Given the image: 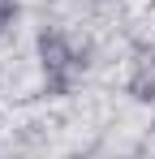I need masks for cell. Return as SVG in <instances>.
<instances>
[{
	"label": "cell",
	"instance_id": "obj_2",
	"mask_svg": "<svg viewBox=\"0 0 155 159\" xmlns=\"http://www.w3.org/2000/svg\"><path fill=\"white\" fill-rule=\"evenodd\" d=\"M129 95L134 99H155V52H138L134 56V73H129Z\"/></svg>",
	"mask_w": 155,
	"mask_h": 159
},
{
	"label": "cell",
	"instance_id": "obj_1",
	"mask_svg": "<svg viewBox=\"0 0 155 159\" xmlns=\"http://www.w3.org/2000/svg\"><path fill=\"white\" fill-rule=\"evenodd\" d=\"M39 56H43V69H48V78H52V86L60 90L65 82H69V69L78 65V56H73V48L65 43V34H39Z\"/></svg>",
	"mask_w": 155,
	"mask_h": 159
},
{
	"label": "cell",
	"instance_id": "obj_3",
	"mask_svg": "<svg viewBox=\"0 0 155 159\" xmlns=\"http://www.w3.org/2000/svg\"><path fill=\"white\" fill-rule=\"evenodd\" d=\"M13 17H17V4H13V0H0V34L13 26Z\"/></svg>",
	"mask_w": 155,
	"mask_h": 159
}]
</instances>
